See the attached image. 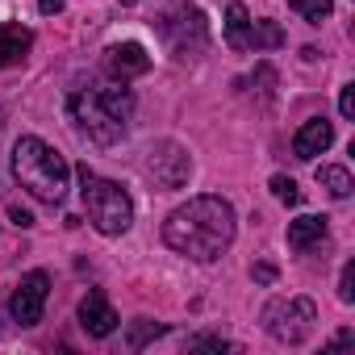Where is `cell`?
I'll use <instances>...</instances> for the list:
<instances>
[{"label": "cell", "mask_w": 355, "mask_h": 355, "mask_svg": "<svg viewBox=\"0 0 355 355\" xmlns=\"http://www.w3.org/2000/svg\"><path fill=\"white\" fill-rule=\"evenodd\" d=\"M189 347H205V351H230V343H226V338H209V334H205V338H193Z\"/></svg>", "instance_id": "cb8c5ba5"}, {"label": "cell", "mask_w": 355, "mask_h": 355, "mask_svg": "<svg viewBox=\"0 0 355 355\" xmlns=\"http://www.w3.org/2000/svg\"><path fill=\"white\" fill-rule=\"evenodd\" d=\"M189 171H193V159L180 142H155L146 150V175L155 180V189L171 193V189H180L189 180Z\"/></svg>", "instance_id": "52a82bcc"}, {"label": "cell", "mask_w": 355, "mask_h": 355, "mask_svg": "<svg viewBox=\"0 0 355 355\" xmlns=\"http://www.w3.org/2000/svg\"><path fill=\"white\" fill-rule=\"evenodd\" d=\"M338 297H343L347 305L355 301V263H347V268H343V280H338Z\"/></svg>", "instance_id": "44dd1931"}, {"label": "cell", "mask_w": 355, "mask_h": 355, "mask_svg": "<svg viewBox=\"0 0 355 355\" xmlns=\"http://www.w3.org/2000/svg\"><path fill=\"white\" fill-rule=\"evenodd\" d=\"M46 297H51V276H46V272H30V276H21V284H17L13 297H9V313H13V322H21V326H38V322H42V309H46Z\"/></svg>", "instance_id": "ba28073f"}, {"label": "cell", "mask_w": 355, "mask_h": 355, "mask_svg": "<svg viewBox=\"0 0 355 355\" xmlns=\"http://www.w3.org/2000/svg\"><path fill=\"white\" fill-rule=\"evenodd\" d=\"M76 125L101 142V146H113L125 138V125H130V113H134V96L130 88H117V84H92V88H76L71 101H67Z\"/></svg>", "instance_id": "7a4b0ae2"}, {"label": "cell", "mask_w": 355, "mask_h": 355, "mask_svg": "<svg viewBox=\"0 0 355 355\" xmlns=\"http://www.w3.org/2000/svg\"><path fill=\"white\" fill-rule=\"evenodd\" d=\"M105 67H109V76L117 84H125V80H138V76L150 71V55L138 42H117V46L105 51Z\"/></svg>", "instance_id": "9c48e42d"}, {"label": "cell", "mask_w": 355, "mask_h": 355, "mask_svg": "<svg viewBox=\"0 0 355 355\" xmlns=\"http://www.w3.org/2000/svg\"><path fill=\"white\" fill-rule=\"evenodd\" d=\"M121 5H138V0H121Z\"/></svg>", "instance_id": "4316f807"}, {"label": "cell", "mask_w": 355, "mask_h": 355, "mask_svg": "<svg viewBox=\"0 0 355 355\" xmlns=\"http://www.w3.org/2000/svg\"><path fill=\"white\" fill-rule=\"evenodd\" d=\"M251 276H255L259 284H272V280H276V268H272V263H255V272H251Z\"/></svg>", "instance_id": "d4e9b609"}, {"label": "cell", "mask_w": 355, "mask_h": 355, "mask_svg": "<svg viewBox=\"0 0 355 355\" xmlns=\"http://www.w3.org/2000/svg\"><path fill=\"white\" fill-rule=\"evenodd\" d=\"M338 113H343V117H355V88H351V84L338 92Z\"/></svg>", "instance_id": "7402d4cb"}, {"label": "cell", "mask_w": 355, "mask_h": 355, "mask_svg": "<svg viewBox=\"0 0 355 355\" xmlns=\"http://www.w3.org/2000/svg\"><path fill=\"white\" fill-rule=\"evenodd\" d=\"M226 42H230L234 51H247V46H251V13L239 5V0L226 9Z\"/></svg>", "instance_id": "5bb4252c"}, {"label": "cell", "mask_w": 355, "mask_h": 355, "mask_svg": "<svg viewBox=\"0 0 355 355\" xmlns=\"http://www.w3.org/2000/svg\"><path fill=\"white\" fill-rule=\"evenodd\" d=\"M330 142H334V125H330L326 117H309V121L293 134V150H297V159H318Z\"/></svg>", "instance_id": "8fae6325"}, {"label": "cell", "mask_w": 355, "mask_h": 355, "mask_svg": "<svg viewBox=\"0 0 355 355\" xmlns=\"http://www.w3.org/2000/svg\"><path fill=\"white\" fill-rule=\"evenodd\" d=\"M326 239V218H297V222H288V247L293 251H305V247H313V243H322Z\"/></svg>", "instance_id": "4fadbf2b"}, {"label": "cell", "mask_w": 355, "mask_h": 355, "mask_svg": "<svg viewBox=\"0 0 355 355\" xmlns=\"http://www.w3.org/2000/svg\"><path fill=\"white\" fill-rule=\"evenodd\" d=\"M318 184H322L334 201H347V197H351V189H355V184H351V171H347V167H338V163L318 167Z\"/></svg>", "instance_id": "9a60e30c"}, {"label": "cell", "mask_w": 355, "mask_h": 355, "mask_svg": "<svg viewBox=\"0 0 355 355\" xmlns=\"http://www.w3.org/2000/svg\"><path fill=\"white\" fill-rule=\"evenodd\" d=\"M313 322H318V309L309 297H276L263 305V330L276 338V343H305L313 334Z\"/></svg>", "instance_id": "5b68a950"}, {"label": "cell", "mask_w": 355, "mask_h": 355, "mask_svg": "<svg viewBox=\"0 0 355 355\" xmlns=\"http://www.w3.org/2000/svg\"><path fill=\"white\" fill-rule=\"evenodd\" d=\"M272 193L284 205H301V189H297V180H288V175H272Z\"/></svg>", "instance_id": "d6986e66"}, {"label": "cell", "mask_w": 355, "mask_h": 355, "mask_svg": "<svg viewBox=\"0 0 355 355\" xmlns=\"http://www.w3.org/2000/svg\"><path fill=\"white\" fill-rule=\"evenodd\" d=\"M288 9H293V13H301L305 21L322 26V21L334 13V0H288Z\"/></svg>", "instance_id": "e0dca14e"}, {"label": "cell", "mask_w": 355, "mask_h": 355, "mask_svg": "<svg viewBox=\"0 0 355 355\" xmlns=\"http://www.w3.org/2000/svg\"><path fill=\"white\" fill-rule=\"evenodd\" d=\"M255 84H259V96L272 101V92H276V71H272L268 63H259V67H255Z\"/></svg>", "instance_id": "ffe728a7"}, {"label": "cell", "mask_w": 355, "mask_h": 355, "mask_svg": "<svg viewBox=\"0 0 355 355\" xmlns=\"http://www.w3.org/2000/svg\"><path fill=\"white\" fill-rule=\"evenodd\" d=\"M9 218H13V226H21V230H30V226H34V214H30V209H21V205H9Z\"/></svg>", "instance_id": "603a6c76"}, {"label": "cell", "mask_w": 355, "mask_h": 355, "mask_svg": "<svg viewBox=\"0 0 355 355\" xmlns=\"http://www.w3.org/2000/svg\"><path fill=\"white\" fill-rule=\"evenodd\" d=\"M159 334H163V322H134L125 343H130V351H142V347H146L150 338H159Z\"/></svg>", "instance_id": "ac0fdd59"}, {"label": "cell", "mask_w": 355, "mask_h": 355, "mask_svg": "<svg viewBox=\"0 0 355 355\" xmlns=\"http://www.w3.org/2000/svg\"><path fill=\"white\" fill-rule=\"evenodd\" d=\"M234 205L222 197H193L163 222V243L197 263H214L234 243Z\"/></svg>", "instance_id": "6da1fadb"}, {"label": "cell", "mask_w": 355, "mask_h": 355, "mask_svg": "<svg viewBox=\"0 0 355 355\" xmlns=\"http://www.w3.org/2000/svg\"><path fill=\"white\" fill-rule=\"evenodd\" d=\"M251 46L255 51H276V46H284V30L276 21H251Z\"/></svg>", "instance_id": "2e32d148"}, {"label": "cell", "mask_w": 355, "mask_h": 355, "mask_svg": "<svg viewBox=\"0 0 355 355\" xmlns=\"http://www.w3.org/2000/svg\"><path fill=\"white\" fill-rule=\"evenodd\" d=\"M80 193H84V209H88V218H92V226L101 230V234H125L130 230V222H134V201H130V193L121 189V184H113V180H101V175L88 167V163H80Z\"/></svg>", "instance_id": "277c9868"}, {"label": "cell", "mask_w": 355, "mask_h": 355, "mask_svg": "<svg viewBox=\"0 0 355 355\" xmlns=\"http://www.w3.org/2000/svg\"><path fill=\"white\" fill-rule=\"evenodd\" d=\"M80 326L92 338H109L117 330V313H113V305H109V297L101 288H88V297L80 301Z\"/></svg>", "instance_id": "30bf717a"}, {"label": "cell", "mask_w": 355, "mask_h": 355, "mask_svg": "<svg viewBox=\"0 0 355 355\" xmlns=\"http://www.w3.org/2000/svg\"><path fill=\"white\" fill-rule=\"evenodd\" d=\"M155 26H159V34L171 42V51L180 55V59L197 55V51L209 42V26H205L201 9H193V5H175V9H171V13H163Z\"/></svg>", "instance_id": "8992f818"}, {"label": "cell", "mask_w": 355, "mask_h": 355, "mask_svg": "<svg viewBox=\"0 0 355 355\" xmlns=\"http://www.w3.org/2000/svg\"><path fill=\"white\" fill-rule=\"evenodd\" d=\"M67 171H71L67 159L51 142H42L34 134L17 138V146H13V175H17V184L30 197L46 201V205H59L63 193H67Z\"/></svg>", "instance_id": "3957f363"}, {"label": "cell", "mask_w": 355, "mask_h": 355, "mask_svg": "<svg viewBox=\"0 0 355 355\" xmlns=\"http://www.w3.org/2000/svg\"><path fill=\"white\" fill-rule=\"evenodd\" d=\"M30 46H34V34L26 26H5V30H0V67L21 63Z\"/></svg>", "instance_id": "7c38bea8"}, {"label": "cell", "mask_w": 355, "mask_h": 355, "mask_svg": "<svg viewBox=\"0 0 355 355\" xmlns=\"http://www.w3.org/2000/svg\"><path fill=\"white\" fill-rule=\"evenodd\" d=\"M63 5H67V0H38V9H42L46 17H55V13H63Z\"/></svg>", "instance_id": "484cf974"}]
</instances>
